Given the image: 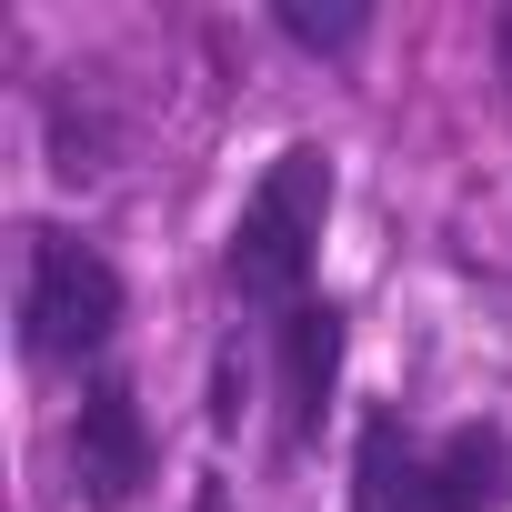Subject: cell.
<instances>
[{
  "mask_svg": "<svg viewBox=\"0 0 512 512\" xmlns=\"http://www.w3.org/2000/svg\"><path fill=\"white\" fill-rule=\"evenodd\" d=\"M121 322H131V292L111 272V251L61 231V221H41L21 241V352L41 372H81L91 382L101 352L121 342Z\"/></svg>",
  "mask_w": 512,
  "mask_h": 512,
  "instance_id": "3",
  "label": "cell"
},
{
  "mask_svg": "<svg viewBox=\"0 0 512 512\" xmlns=\"http://www.w3.org/2000/svg\"><path fill=\"white\" fill-rule=\"evenodd\" d=\"M332 201H342V171L322 141H282L262 161V181L241 191V221L221 241V282L241 312H302L312 302V262H322V231H332Z\"/></svg>",
  "mask_w": 512,
  "mask_h": 512,
  "instance_id": "1",
  "label": "cell"
},
{
  "mask_svg": "<svg viewBox=\"0 0 512 512\" xmlns=\"http://www.w3.org/2000/svg\"><path fill=\"white\" fill-rule=\"evenodd\" d=\"M502 502H512V432L502 422L412 432L402 412H362L352 512H502Z\"/></svg>",
  "mask_w": 512,
  "mask_h": 512,
  "instance_id": "2",
  "label": "cell"
},
{
  "mask_svg": "<svg viewBox=\"0 0 512 512\" xmlns=\"http://www.w3.org/2000/svg\"><path fill=\"white\" fill-rule=\"evenodd\" d=\"M151 472H161V442H151V412H141L131 372H91L81 412H71V492L91 512H131Z\"/></svg>",
  "mask_w": 512,
  "mask_h": 512,
  "instance_id": "4",
  "label": "cell"
},
{
  "mask_svg": "<svg viewBox=\"0 0 512 512\" xmlns=\"http://www.w3.org/2000/svg\"><path fill=\"white\" fill-rule=\"evenodd\" d=\"M191 512H231V482H221V472H201V482H191Z\"/></svg>",
  "mask_w": 512,
  "mask_h": 512,
  "instance_id": "8",
  "label": "cell"
},
{
  "mask_svg": "<svg viewBox=\"0 0 512 512\" xmlns=\"http://www.w3.org/2000/svg\"><path fill=\"white\" fill-rule=\"evenodd\" d=\"M492 71H502V101H512V0L492 11Z\"/></svg>",
  "mask_w": 512,
  "mask_h": 512,
  "instance_id": "7",
  "label": "cell"
},
{
  "mask_svg": "<svg viewBox=\"0 0 512 512\" xmlns=\"http://www.w3.org/2000/svg\"><path fill=\"white\" fill-rule=\"evenodd\" d=\"M272 362H282V442L302 452V442L322 432L332 382H342V312H332V302L282 312V322H272Z\"/></svg>",
  "mask_w": 512,
  "mask_h": 512,
  "instance_id": "5",
  "label": "cell"
},
{
  "mask_svg": "<svg viewBox=\"0 0 512 512\" xmlns=\"http://www.w3.org/2000/svg\"><path fill=\"white\" fill-rule=\"evenodd\" d=\"M272 31H282L292 51H312V61H342V51H362V41H372V11H362V0H342V11H302V0H272Z\"/></svg>",
  "mask_w": 512,
  "mask_h": 512,
  "instance_id": "6",
  "label": "cell"
}]
</instances>
